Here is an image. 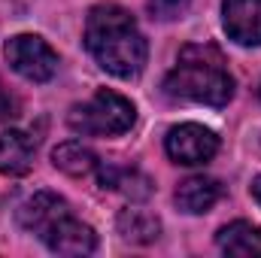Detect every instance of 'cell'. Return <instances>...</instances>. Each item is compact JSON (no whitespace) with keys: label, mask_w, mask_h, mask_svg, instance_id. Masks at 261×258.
Segmentation results:
<instances>
[{"label":"cell","mask_w":261,"mask_h":258,"mask_svg":"<svg viewBox=\"0 0 261 258\" xmlns=\"http://www.w3.org/2000/svg\"><path fill=\"white\" fill-rule=\"evenodd\" d=\"M85 46L97 64L119 79L137 76L146 67V55H149L146 37L140 34L134 15L116 3H103L88 12Z\"/></svg>","instance_id":"obj_1"},{"label":"cell","mask_w":261,"mask_h":258,"mask_svg":"<svg viewBox=\"0 0 261 258\" xmlns=\"http://www.w3.org/2000/svg\"><path fill=\"white\" fill-rule=\"evenodd\" d=\"M164 91L203 107H225L234 97V76L228 73V64L216 46L195 43L179 52L176 67L164 79Z\"/></svg>","instance_id":"obj_2"},{"label":"cell","mask_w":261,"mask_h":258,"mask_svg":"<svg viewBox=\"0 0 261 258\" xmlns=\"http://www.w3.org/2000/svg\"><path fill=\"white\" fill-rule=\"evenodd\" d=\"M134 122H137L134 104L110 88H100L85 104H76L67 116V125L82 137H119L134 128Z\"/></svg>","instance_id":"obj_3"},{"label":"cell","mask_w":261,"mask_h":258,"mask_svg":"<svg viewBox=\"0 0 261 258\" xmlns=\"http://www.w3.org/2000/svg\"><path fill=\"white\" fill-rule=\"evenodd\" d=\"M6 61L9 67L31 79V82H49L55 73H58V55L55 49L37 37V34H18L6 43Z\"/></svg>","instance_id":"obj_4"},{"label":"cell","mask_w":261,"mask_h":258,"mask_svg":"<svg viewBox=\"0 0 261 258\" xmlns=\"http://www.w3.org/2000/svg\"><path fill=\"white\" fill-rule=\"evenodd\" d=\"M164 149L176 164L195 167V164H206L219 152V137L210 128H203V125L186 122V125H176V128L167 131Z\"/></svg>","instance_id":"obj_5"},{"label":"cell","mask_w":261,"mask_h":258,"mask_svg":"<svg viewBox=\"0 0 261 258\" xmlns=\"http://www.w3.org/2000/svg\"><path fill=\"white\" fill-rule=\"evenodd\" d=\"M222 24L237 46H261V0H225Z\"/></svg>","instance_id":"obj_6"},{"label":"cell","mask_w":261,"mask_h":258,"mask_svg":"<svg viewBox=\"0 0 261 258\" xmlns=\"http://www.w3.org/2000/svg\"><path fill=\"white\" fill-rule=\"evenodd\" d=\"M64 216H70L64 197H58L55 192H37L34 197H28L18 210V225L37 237H46L49 228L55 222H61Z\"/></svg>","instance_id":"obj_7"},{"label":"cell","mask_w":261,"mask_h":258,"mask_svg":"<svg viewBox=\"0 0 261 258\" xmlns=\"http://www.w3.org/2000/svg\"><path fill=\"white\" fill-rule=\"evenodd\" d=\"M43 240H46V246H49L52 252H58V255H88V252L97 249V234H94L85 222L73 219V213L64 216L61 222H55Z\"/></svg>","instance_id":"obj_8"},{"label":"cell","mask_w":261,"mask_h":258,"mask_svg":"<svg viewBox=\"0 0 261 258\" xmlns=\"http://www.w3.org/2000/svg\"><path fill=\"white\" fill-rule=\"evenodd\" d=\"M31 164H34V140L21 131H3L0 134V173L24 176Z\"/></svg>","instance_id":"obj_9"},{"label":"cell","mask_w":261,"mask_h":258,"mask_svg":"<svg viewBox=\"0 0 261 258\" xmlns=\"http://www.w3.org/2000/svg\"><path fill=\"white\" fill-rule=\"evenodd\" d=\"M216 246L225 255L255 258L261 255V228H255L252 222H231L216 234Z\"/></svg>","instance_id":"obj_10"},{"label":"cell","mask_w":261,"mask_h":258,"mask_svg":"<svg viewBox=\"0 0 261 258\" xmlns=\"http://www.w3.org/2000/svg\"><path fill=\"white\" fill-rule=\"evenodd\" d=\"M222 197V186L210 176H189L179 189H176V207L182 213L200 216L206 210L216 207V200Z\"/></svg>","instance_id":"obj_11"},{"label":"cell","mask_w":261,"mask_h":258,"mask_svg":"<svg viewBox=\"0 0 261 258\" xmlns=\"http://www.w3.org/2000/svg\"><path fill=\"white\" fill-rule=\"evenodd\" d=\"M52 164H55L61 173H67V176H88V173H94V170L100 167L97 155H94L88 146L76 143V140L61 143V146L52 152Z\"/></svg>","instance_id":"obj_12"},{"label":"cell","mask_w":261,"mask_h":258,"mask_svg":"<svg viewBox=\"0 0 261 258\" xmlns=\"http://www.w3.org/2000/svg\"><path fill=\"white\" fill-rule=\"evenodd\" d=\"M100 170V183L103 189H113V192H122L130 200H143L152 194V183L140 173V170H130V167H97Z\"/></svg>","instance_id":"obj_13"},{"label":"cell","mask_w":261,"mask_h":258,"mask_svg":"<svg viewBox=\"0 0 261 258\" xmlns=\"http://www.w3.org/2000/svg\"><path fill=\"white\" fill-rule=\"evenodd\" d=\"M119 234L130 243H152L161 234V222L146 210H122L119 216Z\"/></svg>","instance_id":"obj_14"},{"label":"cell","mask_w":261,"mask_h":258,"mask_svg":"<svg viewBox=\"0 0 261 258\" xmlns=\"http://www.w3.org/2000/svg\"><path fill=\"white\" fill-rule=\"evenodd\" d=\"M192 0H149V12L152 18L158 21H173V18H182L189 12Z\"/></svg>","instance_id":"obj_15"},{"label":"cell","mask_w":261,"mask_h":258,"mask_svg":"<svg viewBox=\"0 0 261 258\" xmlns=\"http://www.w3.org/2000/svg\"><path fill=\"white\" fill-rule=\"evenodd\" d=\"M12 116H18V100L3 88V82H0V119H12Z\"/></svg>","instance_id":"obj_16"},{"label":"cell","mask_w":261,"mask_h":258,"mask_svg":"<svg viewBox=\"0 0 261 258\" xmlns=\"http://www.w3.org/2000/svg\"><path fill=\"white\" fill-rule=\"evenodd\" d=\"M252 197H255V200L261 203V176L255 179V183H252Z\"/></svg>","instance_id":"obj_17"}]
</instances>
